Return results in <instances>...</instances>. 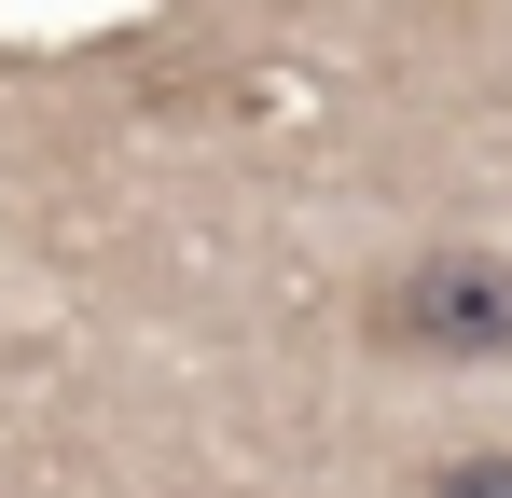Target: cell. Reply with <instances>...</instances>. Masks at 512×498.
Instances as JSON below:
<instances>
[{
    "instance_id": "cell-2",
    "label": "cell",
    "mask_w": 512,
    "mask_h": 498,
    "mask_svg": "<svg viewBox=\"0 0 512 498\" xmlns=\"http://www.w3.org/2000/svg\"><path fill=\"white\" fill-rule=\"evenodd\" d=\"M429 498H512V443H485V457H443V471H429Z\"/></svg>"
},
{
    "instance_id": "cell-1",
    "label": "cell",
    "mask_w": 512,
    "mask_h": 498,
    "mask_svg": "<svg viewBox=\"0 0 512 498\" xmlns=\"http://www.w3.org/2000/svg\"><path fill=\"white\" fill-rule=\"evenodd\" d=\"M360 332L388 360H512V249H416L402 277H374Z\"/></svg>"
}]
</instances>
